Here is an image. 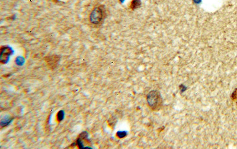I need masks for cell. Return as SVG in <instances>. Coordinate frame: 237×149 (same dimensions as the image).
Returning a JSON list of instances; mask_svg holds the SVG:
<instances>
[{"instance_id": "cell-3", "label": "cell", "mask_w": 237, "mask_h": 149, "mask_svg": "<svg viewBox=\"0 0 237 149\" xmlns=\"http://www.w3.org/2000/svg\"><path fill=\"white\" fill-rule=\"evenodd\" d=\"M45 60L48 67L51 69H54L57 67L60 58L57 55H51L46 56Z\"/></svg>"}, {"instance_id": "cell-6", "label": "cell", "mask_w": 237, "mask_h": 149, "mask_svg": "<svg viewBox=\"0 0 237 149\" xmlns=\"http://www.w3.org/2000/svg\"><path fill=\"white\" fill-rule=\"evenodd\" d=\"M231 98L233 101L236 100L237 99V88L235 89L234 91H233V93H232V95H231Z\"/></svg>"}, {"instance_id": "cell-5", "label": "cell", "mask_w": 237, "mask_h": 149, "mask_svg": "<svg viewBox=\"0 0 237 149\" xmlns=\"http://www.w3.org/2000/svg\"><path fill=\"white\" fill-rule=\"evenodd\" d=\"M141 3L139 0H132L131 3H130V8L132 10H135L137 8H138L139 6L141 5Z\"/></svg>"}, {"instance_id": "cell-4", "label": "cell", "mask_w": 237, "mask_h": 149, "mask_svg": "<svg viewBox=\"0 0 237 149\" xmlns=\"http://www.w3.org/2000/svg\"><path fill=\"white\" fill-rule=\"evenodd\" d=\"M11 54L10 49L8 47H2L1 49V61L4 62L7 61V58Z\"/></svg>"}, {"instance_id": "cell-2", "label": "cell", "mask_w": 237, "mask_h": 149, "mask_svg": "<svg viewBox=\"0 0 237 149\" xmlns=\"http://www.w3.org/2000/svg\"><path fill=\"white\" fill-rule=\"evenodd\" d=\"M104 17V9L102 7H95L90 14V22L94 25L99 24Z\"/></svg>"}, {"instance_id": "cell-1", "label": "cell", "mask_w": 237, "mask_h": 149, "mask_svg": "<svg viewBox=\"0 0 237 149\" xmlns=\"http://www.w3.org/2000/svg\"><path fill=\"white\" fill-rule=\"evenodd\" d=\"M146 100L149 107L153 111H158L161 108L163 99L157 90H152L148 94Z\"/></svg>"}]
</instances>
